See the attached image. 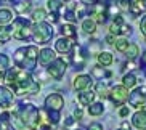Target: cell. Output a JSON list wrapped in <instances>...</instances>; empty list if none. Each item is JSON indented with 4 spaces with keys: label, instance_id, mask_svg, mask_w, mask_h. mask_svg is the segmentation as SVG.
Segmentation results:
<instances>
[{
    "label": "cell",
    "instance_id": "6da1fadb",
    "mask_svg": "<svg viewBox=\"0 0 146 130\" xmlns=\"http://www.w3.org/2000/svg\"><path fill=\"white\" fill-rule=\"evenodd\" d=\"M7 88L13 92V95H35L40 92V84L32 80L31 72H26L23 69H10L5 74Z\"/></svg>",
    "mask_w": 146,
    "mask_h": 130
},
{
    "label": "cell",
    "instance_id": "7a4b0ae2",
    "mask_svg": "<svg viewBox=\"0 0 146 130\" xmlns=\"http://www.w3.org/2000/svg\"><path fill=\"white\" fill-rule=\"evenodd\" d=\"M10 127L13 130H35L39 127V109L32 104H21L10 114Z\"/></svg>",
    "mask_w": 146,
    "mask_h": 130
},
{
    "label": "cell",
    "instance_id": "3957f363",
    "mask_svg": "<svg viewBox=\"0 0 146 130\" xmlns=\"http://www.w3.org/2000/svg\"><path fill=\"white\" fill-rule=\"evenodd\" d=\"M53 37V27L47 23H34L32 26V39L39 45H45Z\"/></svg>",
    "mask_w": 146,
    "mask_h": 130
},
{
    "label": "cell",
    "instance_id": "277c9868",
    "mask_svg": "<svg viewBox=\"0 0 146 130\" xmlns=\"http://www.w3.org/2000/svg\"><path fill=\"white\" fill-rule=\"evenodd\" d=\"M11 29V37H15L16 40H26L29 37H32V26L31 23L24 18H18L13 21Z\"/></svg>",
    "mask_w": 146,
    "mask_h": 130
},
{
    "label": "cell",
    "instance_id": "5b68a950",
    "mask_svg": "<svg viewBox=\"0 0 146 130\" xmlns=\"http://www.w3.org/2000/svg\"><path fill=\"white\" fill-rule=\"evenodd\" d=\"M129 104L132 108L138 109V111L146 108V87L145 85L133 88L132 93L129 95Z\"/></svg>",
    "mask_w": 146,
    "mask_h": 130
},
{
    "label": "cell",
    "instance_id": "8992f818",
    "mask_svg": "<svg viewBox=\"0 0 146 130\" xmlns=\"http://www.w3.org/2000/svg\"><path fill=\"white\" fill-rule=\"evenodd\" d=\"M37 58H39V48L35 45L26 47V55H24V60H23L21 69L26 71V72H32L35 69V64H37Z\"/></svg>",
    "mask_w": 146,
    "mask_h": 130
},
{
    "label": "cell",
    "instance_id": "52a82bcc",
    "mask_svg": "<svg viewBox=\"0 0 146 130\" xmlns=\"http://www.w3.org/2000/svg\"><path fill=\"white\" fill-rule=\"evenodd\" d=\"M66 69H68V63H66L63 58H55V60L47 66V72L50 77L56 79V80H60L63 76H64Z\"/></svg>",
    "mask_w": 146,
    "mask_h": 130
},
{
    "label": "cell",
    "instance_id": "ba28073f",
    "mask_svg": "<svg viewBox=\"0 0 146 130\" xmlns=\"http://www.w3.org/2000/svg\"><path fill=\"white\" fill-rule=\"evenodd\" d=\"M108 96H109V100L116 104V106H122L124 103L129 101V90L124 85H116L109 90V95Z\"/></svg>",
    "mask_w": 146,
    "mask_h": 130
},
{
    "label": "cell",
    "instance_id": "9c48e42d",
    "mask_svg": "<svg viewBox=\"0 0 146 130\" xmlns=\"http://www.w3.org/2000/svg\"><path fill=\"white\" fill-rule=\"evenodd\" d=\"M63 106H64V98L60 93H50L45 98V109H48V111L60 113L61 109H63Z\"/></svg>",
    "mask_w": 146,
    "mask_h": 130
},
{
    "label": "cell",
    "instance_id": "30bf717a",
    "mask_svg": "<svg viewBox=\"0 0 146 130\" xmlns=\"http://www.w3.org/2000/svg\"><path fill=\"white\" fill-rule=\"evenodd\" d=\"M13 101H15L13 92L10 88H7V87H0V108H3V109L11 108Z\"/></svg>",
    "mask_w": 146,
    "mask_h": 130
},
{
    "label": "cell",
    "instance_id": "8fae6325",
    "mask_svg": "<svg viewBox=\"0 0 146 130\" xmlns=\"http://www.w3.org/2000/svg\"><path fill=\"white\" fill-rule=\"evenodd\" d=\"M74 42L76 39H68V37H60V39L55 42V50L61 55H64V53H69L71 50L74 48Z\"/></svg>",
    "mask_w": 146,
    "mask_h": 130
},
{
    "label": "cell",
    "instance_id": "7c38bea8",
    "mask_svg": "<svg viewBox=\"0 0 146 130\" xmlns=\"http://www.w3.org/2000/svg\"><path fill=\"white\" fill-rule=\"evenodd\" d=\"M72 64L77 68V69H84V66H85V60H87V56L84 55V50H82V47H74V50H72Z\"/></svg>",
    "mask_w": 146,
    "mask_h": 130
},
{
    "label": "cell",
    "instance_id": "4fadbf2b",
    "mask_svg": "<svg viewBox=\"0 0 146 130\" xmlns=\"http://www.w3.org/2000/svg\"><path fill=\"white\" fill-rule=\"evenodd\" d=\"M92 85V77L87 76V74H80L77 77L74 79V88L77 92H84V90H88Z\"/></svg>",
    "mask_w": 146,
    "mask_h": 130
},
{
    "label": "cell",
    "instance_id": "5bb4252c",
    "mask_svg": "<svg viewBox=\"0 0 146 130\" xmlns=\"http://www.w3.org/2000/svg\"><path fill=\"white\" fill-rule=\"evenodd\" d=\"M55 58H56L55 50H52V48H43V50L39 52V58H37V60H39V63L42 66H48Z\"/></svg>",
    "mask_w": 146,
    "mask_h": 130
},
{
    "label": "cell",
    "instance_id": "9a60e30c",
    "mask_svg": "<svg viewBox=\"0 0 146 130\" xmlns=\"http://www.w3.org/2000/svg\"><path fill=\"white\" fill-rule=\"evenodd\" d=\"M132 124L137 127L138 130H146V111L141 109V111H137L132 117Z\"/></svg>",
    "mask_w": 146,
    "mask_h": 130
},
{
    "label": "cell",
    "instance_id": "2e32d148",
    "mask_svg": "<svg viewBox=\"0 0 146 130\" xmlns=\"http://www.w3.org/2000/svg\"><path fill=\"white\" fill-rule=\"evenodd\" d=\"M77 100H79V103H80L82 106H90L92 103H95V92H92V90L79 92Z\"/></svg>",
    "mask_w": 146,
    "mask_h": 130
},
{
    "label": "cell",
    "instance_id": "e0dca14e",
    "mask_svg": "<svg viewBox=\"0 0 146 130\" xmlns=\"http://www.w3.org/2000/svg\"><path fill=\"white\" fill-rule=\"evenodd\" d=\"M129 10H130V13H132L133 16H140L141 11L146 10V0H135L133 3H130Z\"/></svg>",
    "mask_w": 146,
    "mask_h": 130
},
{
    "label": "cell",
    "instance_id": "ac0fdd59",
    "mask_svg": "<svg viewBox=\"0 0 146 130\" xmlns=\"http://www.w3.org/2000/svg\"><path fill=\"white\" fill-rule=\"evenodd\" d=\"M13 21V11L10 8H0V26H5Z\"/></svg>",
    "mask_w": 146,
    "mask_h": 130
},
{
    "label": "cell",
    "instance_id": "d6986e66",
    "mask_svg": "<svg viewBox=\"0 0 146 130\" xmlns=\"http://www.w3.org/2000/svg\"><path fill=\"white\" fill-rule=\"evenodd\" d=\"M112 61H114V58H112V55L109 52H100L98 53V63H100V66H103V68L111 66Z\"/></svg>",
    "mask_w": 146,
    "mask_h": 130
},
{
    "label": "cell",
    "instance_id": "ffe728a7",
    "mask_svg": "<svg viewBox=\"0 0 146 130\" xmlns=\"http://www.w3.org/2000/svg\"><path fill=\"white\" fill-rule=\"evenodd\" d=\"M61 34L63 37H68V39H76L77 37V29L74 24H64L61 27Z\"/></svg>",
    "mask_w": 146,
    "mask_h": 130
},
{
    "label": "cell",
    "instance_id": "44dd1931",
    "mask_svg": "<svg viewBox=\"0 0 146 130\" xmlns=\"http://www.w3.org/2000/svg\"><path fill=\"white\" fill-rule=\"evenodd\" d=\"M47 8H48V11H50V15L58 16V13H60L61 8H63V3H61V0H48Z\"/></svg>",
    "mask_w": 146,
    "mask_h": 130
},
{
    "label": "cell",
    "instance_id": "7402d4cb",
    "mask_svg": "<svg viewBox=\"0 0 146 130\" xmlns=\"http://www.w3.org/2000/svg\"><path fill=\"white\" fill-rule=\"evenodd\" d=\"M82 29H84L85 34H93L95 31H96V23L92 18H87V19L82 21Z\"/></svg>",
    "mask_w": 146,
    "mask_h": 130
},
{
    "label": "cell",
    "instance_id": "603a6c76",
    "mask_svg": "<svg viewBox=\"0 0 146 130\" xmlns=\"http://www.w3.org/2000/svg\"><path fill=\"white\" fill-rule=\"evenodd\" d=\"M122 85L129 90V88H133V87L137 85V77H135V74L129 72V74H125L124 77H122Z\"/></svg>",
    "mask_w": 146,
    "mask_h": 130
},
{
    "label": "cell",
    "instance_id": "cb8c5ba5",
    "mask_svg": "<svg viewBox=\"0 0 146 130\" xmlns=\"http://www.w3.org/2000/svg\"><path fill=\"white\" fill-rule=\"evenodd\" d=\"M125 55H127V58H129L130 61L135 60V58L140 55V48H138L137 43H129V48L125 50Z\"/></svg>",
    "mask_w": 146,
    "mask_h": 130
},
{
    "label": "cell",
    "instance_id": "d4e9b609",
    "mask_svg": "<svg viewBox=\"0 0 146 130\" xmlns=\"http://www.w3.org/2000/svg\"><path fill=\"white\" fill-rule=\"evenodd\" d=\"M88 113H90V116H101L104 113V104L103 103H92L88 106Z\"/></svg>",
    "mask_w": 146,
    "mask_h": 130
},
{
    "label": "cell",
    "instance_id": "484cf974",
    "mask_svg": "<svg viewBox=\"0 0 146 130\" xmlns=\"http://www.w3.org/2000/svg\"><path fill=\"white\" fill-rule=\"evenodd\" d=\"M47 19V11L43 8H37L32 11V21L34 23H45Z\"/></svg>",
    "mask_w": 146,
    "mask_h": 130
},
{
    "label": "cell",
    "instance_id": "4316f807",
    "mask_svg": "<svg viewBox=\"0 0 146 130\" xmlns=\"http://www.w3.org/2000/svg\"><path fill=\"white\" fill-rule=\"evenodd\" d=\"M24 55H26V47L18 48L16 52H15V55H13V61H15V64H16L18 68H21L23 60H24Z\"/></svg>",
    "mask_w": 146,
    "mask_h": 130
},
{
    "label": "cell",
    "instance_id": "83f0119b",
    "mask_svg": "<svg viewBox=\"0 0 146 130\" xmlns=\"http://www.w3.org/2000/svg\"><path fill=\"white\" fill-rule=\"evenodd\" d=\"M95 95H100L101 98H106L108 95H109V88H108V85L104 82H98L96 84V87H95Z\"/></svg>",
    "mask_w": 146,
    "mask_h": 130
},
{
    "label": "cell",
    "instance_id": "f1b7e54d",
    "mask_svg": "<svg viewBox=\"0 0 146 130\" xmlns=\"http://www.w3.org/2000/svg\"><path fill=\"white\" fill-rule=\"evenodd\" d=\"M92 74H93L95 77H98V79L111 77V72H109V71H106L104 68H101V66H95V68H92Z\"/></svg>",
    "mask_w": 146,
    "mask_h": 130
},
{
    "label": "cell",
    "instance_id": "f546056e",
    "mask_svg": "<svg viewBox=\"0 0 146 130\" xmlns=\"http://www.w3.org/2000/svg\"><path fill=\"white\" fill-rule=\"evenodd\" d=\"M31 0H21V2H18L16 5H15V10H16L18 13H26V11H29L31 10Z\"/></svg>",
    "mask_w": 146,
    "mask_h": 130
},
{
    "label": "cell",
    "instance_id": "4dcf8cb0",
    "mask_svg": "<svg viewBox=\"0 0 146 130\" xmlns=\"http://www.w3.org/2000/svg\"><path fill=\"white\" fill-rule=\"evenodd\" d=\"M11 39V29L7 26H0V43H7Z\"/></svg>",
    "mask_w": 146,
    "mask_h": 130
},
{
    "label": "cell",
    "instance_id": "1f68e13d",
    "mask_svg": "<svg viewBox=\"0 0 146 130\" xmlns=\"http://www.w3.org/2000/svg\"><path fill=\"white\" fill-rule=\"evenodd\" d=\"M114 47H116L117 52L125 53V50L129 48V40L124 39V37H119V39H116V42H114Z\"/></svg>",
    "mask_w": 146,
    "mask_h": 130
},
{
    "label": "cell",
    "instance_id": "d6a6232c",
    "mask_svg": "<svg viewBox=\"0 0 146 130\" xmlns=\"http://www.w3.org/2000/svg\"><path fill=\"white\" fill-rule=\"evenodd\" d=\"M8 66H10L8 56H7L5 53H0V71H2V72H5V71L8 69Z\"/></svg>",
    "mask_w": 146,
    "mask_h": 130
},
{
    "label": "cell",
    "instance_id": "836d02e7",
    "mask_svg": "<svg viewBox=\"0 0 146 130\" xmlns=\"http://www.w3.org/2000/svg\"><path fill=\"white\" fill-rule=\"evenodd\" d=\"M47 113H48V119H50V124H52V125H55V124L60 122V119H61L60 113H56V111H48V109H47Z\"/></svg>",
    "mask_w": 146,
    "mask_h": 130
},
{
    "label": "cell",
    "instance_id": "e575fe53",
    "mask_svg": "<svg viewBox=\"0 0 146 130\" xmlns=\"http://www.w3.org/2000/svg\"><path fill=\"white\" fill-rule=\"evenodd\" d=\"M108 16H119V7L116 3H108Z\"/></svg>",
    "mask_w": 146,
    "mask_h": 130
},
{
    "label": "cell",
    "instance_id": "d590c367",
    "mask_svg": "<svg viewBox=\"0 0 146 130\" xmlns=\"http://www.w3.org/2000/svg\"><path fill=\"white\" fill-rule=\"evenodd\" d=\"M64 129L76 130L77 129V121H76L74 117H68V119H64Z\"/></svg>",
    "mask_w": 146,
    "mask_h": 130
},
{
    "label": "cell",
    "instance_id": "8d00e7d4",
    "mask_svg": "<svg viewBox=\"0 0 146 130\" xmlns=\"http://www.w3.org/2000/svg\"><path fill=\"white\" fill-rule=\"evenodd\" d=\"M120 26H122V24H116V23H112L111 27H109V29H111V34L112 35H120Z\"/></svg>",
    "mask_w": 146,
    "mask_h": 130
},
{
    "label": "cell",
    "instance_id": "74e56055",
    "mask_svg": "<svg viewBox=\"0 0 146 130\" xmlns=\"http://www.w3.org/2000/svg\"><path fill=\"white\" fill-rule=\"evenodd\" d=\"M64 18L68 19V21H71V23H74V21H77V18H76V15H74V11H66L64 13Z\"/></svg>",
    "mask_w": 146,
    "mask_h": 130
},
{
    "label": "cell",
    "instance_id": "f35d334b",
    "mask_svg": "<svg viewBox=\"0 0 146 130\" xmlns=\"http://www.w3.org/2000/svg\"><path fill=\"white\" fill-rule=\"evenodd\" d=\"M140 29H141V32H143V35L146 37V15L141 18V21H140Z\"/></svg>",
    "mask_w": 146,
    "mask_h": 130
},
{
    "label": "cell",
    "instance_id": "ab89813d",
    "mask_svg": "<svg viewBox=\"0 0 146 130\" xmlns=\"http://www.w3.org/2000/svg\"><path fill=\"white\" fill-rule=\"evenodd\" d=\"M88 130H103V125L100 122H92L90 125H88Z\"/></svg>",
    "mask_w": 146,
    "mask_h": 130
},
{
    "label": "cell",
    "instance_id": "60d3db41",
    "mask_svg": "<svg viewBox=\"0 0 146 130\" xmlns=\"http://www.w3.org/2000/svg\"><path fill=\"white\" fill-rule=\"evenodd\" d=\"M119 116H120V117L129 116V106H122V108L119 109Z\"/></svg>",
    "mask_w": 146,
    "mask_h": 130
},
{
    "label": "cell",
    "instance_id": "b9f144b4",
    "mask_svg": "<svg viewBox=\"0 0 146 130\" xmlns=\"http://www.w3.org/2000/svg\"><path fill=\"white\" fill-rule=\"evenodd\" d=\"M119 8H130V0H119Z\"/></svg>",
    "mask_w": 146,
    "mask_h": 130
},
{
    "label": "cell",
    "instance_id": "7bdbcfd3",
    "mask_svg": "<svg viewBox=\"0 0 146 130\" xmlns=\"http://www.w3.org/2000/svg\"><path fill=\"white\" fill-rule=\"evenodd\" d=\"M122 34H130V26H127V24H122V26H120V35Z\"/></svg>",
    "mask_w": 146,
    "mask_h": 130
},
{
    "label": "cell",
    "instance_id": "ee69618b",
    "mask_svg": "<svg viewBox=\"0 0 146 130\" xmlns=\"http://www.w3.org/2000/svg\"><path fill=\"white\" fill-rule=\"evenodd\" d=\"M82 116H84V113H82V109H80V108L74 111V119H76V121H80Z\"/></svg>",
    "mask_w": 146,
    "mask_h": 130
},
{
    "label": "cell",
    "instance_id": "f6af8a7d",
    "mask_svg": "<svg viewBox=\"0 0 146 130\" xmlns=\"http://www.w3.org/2000/svg\"><path fill=\"white\" fill-rule=\"evenodd\" d=\"M114 42H116V37H114L112 34H109L106 37V43H108V45H114Z\"/></svg>",
    "mask_w": 146,
    "mask_h": 130
},
{
    "label": "cell",
    "instance_id": "bcb514c9",
    "mask_svg": "<svg viewBox=\"0 0 146 130\" xmlns=\"http://www.w3.org/2000/svg\"><path fill=\"white\" fill-rule=\"evenodd\" d=\"M47 19L50 23H56L58 21V16H55V15H47Z\"/></svg>",
    "mask_w": 146,
    "mask_h": 130
},
{
    "label": "cell",
    "instance_id": "7dc6e473",
    "mask_svg": "<svg viewBox=\"0 0 146 130\" xmlns=\"http://www.w3.org/2000/svg\"><path fill=\"white\" fill-rule=\"evenodd\" d=\"M135 68H137V66H135V63H133V61H129V63L125 64V69H135Z\"/></svg>",
    "mask_w": 146,
    "mask_h": 130
},
{
    "label": "cell",
    "instance_id": "c3c4849f",
    "mask_svg": "<svg viewBox=\"0 0 146 130\" xmlns=\"http://www.w3.org/2000/svg\"><path fill=\"white\" fill-rule=\"evenodd\" d=\"M141 66H146V52L141 55Z\"/></svg>",
    "mask_w": 146,
    "mask_h": 130
},
{
    "label": "cell",
    "instance_id": "681fc988",
    "mask_svg": "<svg viewBox=\"0 0 146 130\" xmlns=\"http://www.w3.org/2000/svg\"><path fill=\"white\" fill-rule=\"evenodd\" d=\"M122 129H124V130H130V124H129V122H124V124H122Z\"/></svg>",
    "mask_w": 146,
    "mask_h": 130
},
{
    "label": "cell",
    "instance_id": "f907efd6",
    "mask_svg": "<svg viewBox=\"0 0 146 130\" xmlns=\"http://www.w3.org/2000/svg\"><path fill=\"white\" fill-rule=\"evenodd\" d=\"M2 80H5V72H2V71H0V82H2Z\"/></svg>",
    "mask_w": 146,
    "mask_h": 130
},
{
    "label": "cell",
    "instance_id": "816d5d0a",
    "mask_svg": "<svg viewBox=\"0 0 146 130\" xmlns=\"http://www.w3.org/2000/svg\"><path fill=\"white\" fill-rule=\"evenodd\" d=\"M92 2H95V3H98V2H100V0H92Z\"/></svg>",
    "mask_w": 146,
    "mask_h": 130
},
{
    "label": "cell",
    "instance_id": "f5cc1de1",
    "mask_svg": "<svg viewBox=\"0 0 146 130\" xmlns=\"http://www.w3.org/2000/svg\"><path fill=\"white\" fill-rule=\"evenodd\" d=\"M117 130H124V129H117Z\"/></svg>",
    "mask_w": 146,
    "mask_h": 130
},
{
    "label": "cell",
    "instance_id": "db71d44e",
    "mask_svg": "<svg viewBox=\"0 0 146 130\" xmlns=\"http://www.w3.org/2000/svg\"><path fill=\"white\" fill-rule=\"evenodd\" d=\"M76 130H82V129H76Z\"/></svg>",
    "mask_w": 146,
    "mask_h": 130
}]
</instances>
